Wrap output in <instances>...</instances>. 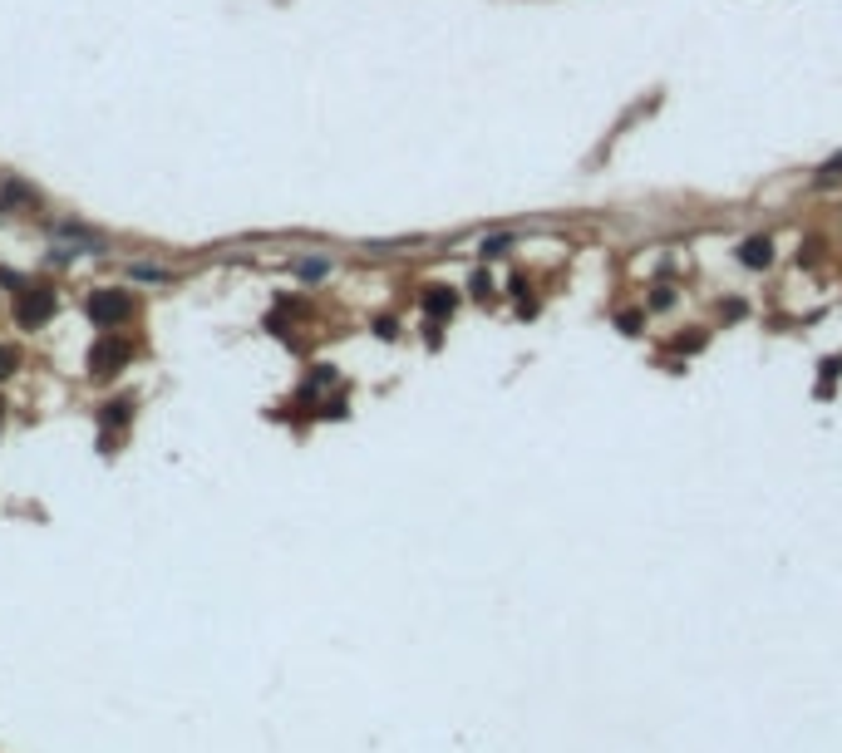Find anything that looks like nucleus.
Returning a JSON list of instances; mask_svg holds the SVG:
<instances>
[{
	"instance_id": "f257e3e1",
	"label": "nucleus",
	"mask_w": 842,
	"mask_h": 753,
	"mask_svg": "<svg viewBox=\"0 0 842 753\" xmlns=\"http://www.w3.org/2000/svg\"><path fill=\"white\" fill-rule=\"evenodd\" d=\"M89 320H94L99 330H118V325H128L133 320V296L128 291H114V286H104V291H94L89 296Z\"/></svg>"
},
{
	"instance_id": "f03ea898",
	"label": "nucleus",
	"mask_w": 842,
	"mask_h": 753,
	"mask_svg": "<svg viewBox=\"0 0 842 753\" xmlns=\"http://www.w3.org/2000/svg\"><path fill=\"white\" fill-rule=\"evenodd\" d=\"M128 360H133V345H128L124 335H114V330H108L94 350H89V374H94V380H108V374H118Z\"/></svg>"
},
{
	"instance_id": "7ed1b4c3",
	"label": "nucleus",
	"mask_w": 842,
	"mask_h": 753,
	"mask_svg": "<svg viewBox=\"0 0 842 753\" xmlns=\"http://www.w3.org/2000/svg\"><path fill=\"white\" fill-rule=\"evenodd\" d=\"M54 316V291L50 286H25L20 300H15V320H20L25 330L44 325V320Z\"/></svg>"
},
{
	"instance_id": "20e7f679",
	"label": "nucleus",
	"mask_w": 842,
	"mask_h": 753,
	"mask_svg": "<svg viewBox=\"0 0 842 753\" xmlns=\"http://www.w3.org/2000/svg\"><path fill=\"white\" fill-rule=\"evenodd\" d=\"M453 310H459V291H448V286H429L424 291V316L434 320V325H438V320H448Z\"/></svg>"
},
{
	"instance_id": "39448f33",
	"label": "nucleus",
	"mask_w": 842,
	"mask_h": 753,
	"mask_svg": "<svg viewBox=\"0 0 842 753\" xmlns=\"http://www.w3.org/2000/svg\"><path fill=\"white\" fill-rule=\"evenodd\" d=\"M54 236H60V242H75V246H89L94 256H104V236L89 232V227H79V222H60V227H54Z\"/></svg>"
},
{
	"instance_id": "423d86ee",
	"label": "nucleus",
	"mask_w": 842,
	"mask_h": 753,
	"mask_svg": "<svg viewBox=\"0 0 842 753\" xmlns=\"http://www.w3.org/2000/svg\"><path fill=\"white\" fill-rule=\"evenodd\" d=\"M739 261H744L749 271H758V266H768V261H774V242H768V236H749V242L739 246Z\"/></svg>"
},
{
	"instance_id": "0eeeda50",
	"label": "nucleus",
	"mask_w": 842,
	"mask_h": 753,
	"mask_svg": "<svg viewBox=\"0 0 842 753\" xmlns=\"http://www.w3.org/2000/svg\"><path fill=\"white\" fill-rule=\"evenodd\" d=\"M20 202H35V192L25 188V182H5V188H0V212H15V207H20Z\"/></svg>"
},
{
	"instance_id": "6e6552de",
	"label": "nucleus",
	"mask_w": 842,
	"mask_h": 753,
	"mask_svg": "<svg viewBox=\"0 0 842 753\" xmlns=\"http://www.w3.org/2000/svg\"><path fill=\"white\" fill-rule=\"evenodd\" d=\"M128 414H133V399H108V404H99V424H128Z\"/></svg>"
},
{
	"instance_id": "1a4fd4ad",
	"label": "nucleus",
	"mask_w": 842,
	"mask_h": 753,
	"mask_svg": "<svg viewBox=\"0 0 842 753\" xmlns=\"http://www.w3.org/2000/svg\"><path fill=\"white\" fill-rule=\"evenodd\" d=\"M832 182H842V153H838V158H828V163L818 168V188H832Z\"/></svg>"
},
{
	"instance_id": "9d476101",
	"label": "nucleus",
	"mask_w": 842,
	"mask_h": 753,
	"mask_svg": "<svg viewBox=\"0 0 842 753\" xmlns=\"http://www.w3.org/2000/svg\"><path fill=\"white\" fill-rule=\"evenodd\" d=\"M838 374H842V355H832V360H822V384H818V394H828Z\"/></svg>"
},
{
	"instance_id": "9b49d317",
	"label": "nucleus",
	"mask_w": 842,
	"mask_h": 753,
	"mask_svg": "<svg viewBox=\"0 0 842 753\" xmlns=\"http://www.w3.org/2000/svg\"><path fill=\"white\" fill-rule=\"evenodd\" d=\"M15 364H20V355H15L11 345H0V380H11V374H15Z\"/></svg>"
},
{
	"instance_id": "f8f14e48",
	"label": "nucleus",
	"mask_w": 842,
	"mask_h": 753,
	"mask_svg": "<svg viewBox=\"0 0 842 753\" xmlns=\"http://www.w3.org/2000/svg\"><path fill=\"white\" fill-rule=\"evenodd\" d=\"M133 281H172L163 266H133Z\"/></svg>"
},
{
	"instance_id": "ddd939ff",
	"label": "nucleus",
	"mask_w": 842,
	"mask_h": 753,
	"mask_svg": "<svg viewBox=\"0 0 842 753\" xmlns=\"http://www.w3.org/2000/svg\"><path fill=\"white\" fill-rule=\"evenodd\" d=\"M296 271H301L306 281H320V276H325V261H301Z\"/></svg>"
},
{
	"instance_id": "4468645a",
	"label": "nucleus",
	"mask_w": 842,
	"mask_h": 753,
	"mask_svg": "<svg viewBox=\"0 0 842 753\" xmlns=\"http://www.w3.org/2000/svg\"><path fill=\"white\" fill-rule=\"evenodd\" d=\"M508 252V236H488V242H483V256H502Z\"/></svg>"
},
{
	"instance_id": "2eb2a0df",
	"label": "nucleus",
	"mask_w": 842,
	"mask_h": 753,
	"mask_svg": "<svg viewBox=\"0 0 842 753\" xmlns=\"http://www.w3.org/2000/svg\"><path fill=\"white\" fill-rule=\"evenodd\" d=\"M640 316H636V310H626V316H621V330H626V335H640Z\"/></svg>"
},
{
	"instance_id": "dca6fc26",
	"label": "nucleus",
	"mask_w": 842,
	"mask_h": 753,
	"mask_svg": "<svg viewBox=\"0 0 842 753\" xmlns=\"http://www.w3.org/2000/svg\"><path fill=\"white\" fill-rule=\"evenodd\" d=\"M670 300H675V296H670V286H655V296H651V306H661V310H665V306H670Z\"/></svg>"
},
{
	"instance_id": "f3484780",
	"label": "nucleus",
	"mask_w": 842,
	"mask_h": 753,
	"mask_svg": "<svg viewBox=\"0 0 842 753\" xmlns=\"http://www.w3.org/2000/svg\"><path fill=\"white\" fill-rule=\"evenodd\" d=\"M374 335H380V340H395V320H374Z\"/></svg>"
},
{
	"instance_id": "a211bd4d",
	"label": "nucleus",
	"mask_w": 842,
	"mask_h": 753,
	"mask_svg": "<svg viewBox=\"0 0 842 753\" xmlns=\"http://www.w3.org/2000/svg\"><path fill=\"white\" fill-rule=\"evenodd\" d=\"M0 424H5V404H0Z\"/></svg>"
}]
</instances>
